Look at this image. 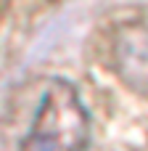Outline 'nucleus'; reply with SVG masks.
Segmentation results:
<instances>
[{
    "label": "nucleus",
    "instance_id": "obj_1",
    "mask_svg": "<svg viewBox=\"0 0 148 151\" xmlns=\"http://www.w3.org/2000/svg\"><path fill=\"white\" fill-rule=\"evenodd\" d=\"M90 114L66 80H50L34 109L21 151H87Z\"/></svg>",
    "mask_w": 148,
    "mask_h": 151
},
{
    "label": "nucleus",
    "instance_id": "obj_2",
    "mask_svg": "<svg viewBox=\"0 0 148 151\" xmlns=\"http://www.w3.org/2000/svg\"><path fill=\"white\" fill-rule=\"evenodd\" d=\"M114 61L119 77L140 96H148V24L132 21L119 29L114 40Z\"/></svg>",
    "mask_w": 148,
    "mask_h": 151
}]
</instances>
